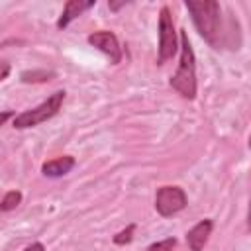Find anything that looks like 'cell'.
I'll return each mask as SVG.
<instances>
[{
  "label": "cell",
  "mask_w": 251,
  "mask_h": 251,
  "mask_svg": "<svg viewBox=\"0 0 251 251\" xmlns=\"http://www.w3.org/2000/svg\"><path fill=\"white\" fill-rule=\"evenodd\" d=\"M247 145H249V149H251V133H249V141H247Z\"/></svg>",
  "instance_id": "obj_19"
},
{
  "label": "cell",
  "mask_w": 251,
  "mask_h": 251,
  "mask_svg": "<svg viewBox=\"0 0 251 251\" xmlns=\"http://www.w3.org/2000/svg\"><path fill=\"white\" fill-rule=\"evenodd\" d=\"M24 251H45V245L41 241H33L31 245H27Z\"/></svg>",
  "instance_id": "obj_14"
},
{
  "label": "cell",
  "mask_w": 251,
  "mask_h": 251,
  "mask_svg": "<svg viewBox=\"0 0 251 251\" xmlns=\"http://www.w3.org/2000/svg\"><path fill=\"white\" fill-rule=\"evenodd\" d=\"M247 231H251V198H249V208H247Z\"/></svg>",
  "instance_id": "obj_17"
},
{
  "label": "cell",
  "mask_w": 251,
  "mask_h": 251,
  "mask_svg": "<svg viewBox=\"0 0 251 251\" xmlns=\"http://www.w3.org/2000/svg\"><path fill=\"white\" fill-rule=\"evenodd\" d=\"M176 245V239L175 237H167V239H161V241H155L147 247V251H173Z\"/></svg>",
  "instance_id": "obj_13"
},
{
  "label": "cell",
  "mask_w": 251,
  "mask_h": 251,
  "mask_svg": "<svg viewBox=\"0 0 251 251\" xmlns=\"http://www.w3.org/2000/svg\"><path fill=\"white\" fill-rule=\"evenodd\" d=\"M57 75L53 71H45V69H29L20 73V80L25 84H39V82H49L53 80Z\"/></svg>",
  "instance_id": "obj_10"
},
{
  "label": "cell",
  "mask_w": 251,
  "mask_h": 251,
  "mask_svg": "<svg viewBox=\"0 0 251 251\" xmlns=\"http://www.w3.org/2000/svg\"><path fill=\"white\" fill-rule=\"evenodd\" d=\"M75 165H76L75 157L63 155V157H55V159H51V161H45V163L41 165V173H43L45 176L59 178V176H65L67 173H71Z\"/></svg>",
  "instance_id": "obj_9"
},
{
  "label": "cell",
  "mask_w": 251,
  "mask_h": 251,
  "mask_svg": "<svg viewBox=\"0 0 251 251\" xmlns=\"http://www.w3.org/2000/svg\"><path fill=\"white\" fill-rule=\"evenodd\" d=\"M169 84L182 98H186V100H194L196 98V92H198V84H196V57H194L192 45L188 41L186 29H180V61H178V69L171 76Z\"/></svg>",
  "instance_id": "obj_2"
},
{
  "label": "cell",
  "mask_w": 251,
  "mask_h": 251,
  "mask_svg": "<svg viewBox=\"0 0 251 251\" xmlns=\"http://www.w3.org/2000/svg\"><path fill=\"white\" fill-rule=\"evenodd\" d=\"M178 49L176 43V29H175V22L171 16L169 6H163L159 12V49H157V63L165 65L167 61H171L175 57Z\"/></svg>",
  "instance_id": "obj_4"
},
{
  "label": "cell",
  "mask_w": 251,
  "mask_h": 251,
  "mask_svg": "<svg viewBox=\"0 0 251 251\" xmlns=\"http://www.w3.org/2000/svg\"><path fill=\"white\" fill-rule=\"evenodd\" d=\"M196 31L214 49H239V33L233 31V20L224 24L222 6L216 0H186L184 2Z\"/></svg>",
  "instance_id": "obj_1"
},
{
  "label": "cell",
  "mask_w": 251,
  "mask_h": 251,
  "mask_svg": "<svg viewBox=\"0 0 251 251\" xmlns=\"http://www.w3.org/2000/svg\"><path fill=\"white\" fill-rule=\"evenodd\" d=\"M65 94H67L65 90L53 92V94L47 96V100H43L39 106L29 108V110H25V112L14 116L12 126H14L16 129H27V127H35V126H39V124L51 120L53 116L59 114V110H61V106H63V100H65Z\"/></svg>",
  "instance_id": "obj_3"
},
{
  "label": "cell",
  "mask_w": 251,
  "mask_h": 251,
  "mask_svg": "<svg viewBox=\"0 0 251 251\" xmlns=\"http://www.w3.org/2000/svg\"><path fill=\"white\" fill-rule=\"evenodd\" d=\"M126 4H127V2L124 0V2H110L108 6H110V10H114V12H116V10H120V8H124Z\"/></svg>",
  "instance_id": "obj_16"
},
{
  "label": "cell",
  "mask_w": 251,
  "mask_h": 251,
  "mask_svg": "<svg viewBox=\"0 0 251 251\" xmlns=\"http://www.w3.org/2000/svg\"><path fill=\"white\" fill-rule=\"evenodd\" d=\"M186 204H188V198L180 186L167 184V186H161L155 194V210L163 218H171V216L182 212L186 208Z\"/></svg>",
  "instance_id": "obj_5"
},
{
  "label": "cell",
  "mask_w": 251,
  "mask_h": 251,
  "mask_svg": "<svg viewBox=\"0 0 251 251\" xmlns=\"http://www.w3.org/2000/svg\"><path fill=\"white\" fill-rule=\"evenodd\" d=\"M10 116H12V112H4V114H2V118H0V122L4 124V122H6L8 118H10Z\"/></svg>",
  "instance_id": "obj_18"
},
{
  "label": "cell",
  "mask_w": 251,
  "mask_h": 251,
  "mask_svg": "<svg viewBox=\"0 0 251 251\" xmlns=\"http://www.w3.org/2000/svg\"><path fill=\"white\" fill-rule=\"evenodd\" d=\"M20 202H22V192H20V190H8V192L2 196L0 210H2V212H10V210L18 208Z\"/></svg>",
  "instance_id": "obj_11"
},
{
  "label": "cell",
  "mask_w": 251,
  "mask_h": 251,
  "mask_svg": "<svg viewBox=\"0 0 251 251\" xmlns=\"http://www.w3.org/2000/svg\"><path fill=\"white\" fill-rule=\"evenodd\" d=\"M88 43H90L92 47H96L98 51H102V53L110 59V63H112V65L122 63L124 53H122L120 41H118V37H116V33H114V31H108V29L94 31V33H90V35H88Z\"/></svg>",
  "instance_id": "obj_6"
},
{
  "label": "cell",
  "mask_w": 251,
  "mask_h": 251,
  "mask_svg": "<svg viewBox=\"0 0 251 251\" xmlns=\"http://www.w3.org/2000/svg\"><path fill=\"white\" fill-rule=\"evenodd\" d=\"M133 233H135V224H129L126 229H122L114 235V243L116 245H127V243H131Z\"/></svg>",
  "instance_id": "obj_12"
},
{
  "label": "cell",
  "mask_w": 251,
  "mask_h": 251,
  "mask_svg": "<svg viewBox=\"0 0 251 251\" xmlns=\"http://www.w3.org/2000/svg\"><path fill=\"white\" fill-rule=\"evenodd\" d=\"M94 4H96V0H88V2H82V0H69V2L65 4L63 12H61L59 20H57V27H59V29H65L73 20H76L82 12L90 10Z\"/></svg>",
  "instance_id": "obj_8"
},
{
  "label": "cell",
  "mask_w": 251,
  "mask_h": 251,
  "mask_svg": "<svg viewBox=\"0 0 251 251\" xmlns=\"http://www.w3.org/2000/svg\"><path fill=\"white\" fill-rule=\"evenodd\" d=\"M212 227H214V222L204 218L200 220L196 226H192L186 233V243H188V249L190 251H202L204 245L208 243L210 239V233H212Z\"/></svg>",
  "instance_id": "obj_7"
},
{
  "label": "cell",
  "mask_w": 251,
  "mask_h": 251,
  "mask_svg": "<svg viewBox=\"0 0 251 251\" xmlns=\"http://www.w3.org/2000/svg\"><path fill=\"white\" fill-rule=\"evenodd\" d=\"M8 73H10V65H8V61H2V75H0V80L8 78Z\"/></svg>",
  "instance_id": "obj_15"
}]
</instances>
